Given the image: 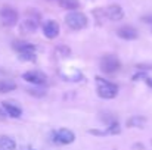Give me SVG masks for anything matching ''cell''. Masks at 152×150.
<instances>
[{
	"label": "cell",
	"instance_id": "obj_1",
	"mask_svg": "<svg viewBox=\"0 0 152 150\" xmlns=\"http://www.w3.org/2000/svg\"><path fill=\"white\" fill-rule=\"evenodd\" d=\"M96 91L102 99H114L118 94V86L102 77H96Z\"/></svg>",
	"mask_w": 152,
	"mask_h": 150
},
{
	"label": "cell",
	"instance_id": "obj_2",
	"mask_svg": "<svg viewBox=\"0 0 152 150\" xmlns=\"http://www.w3.org/2000/svg\"><path fill=\"white\" fill-rule=\"evenodd\" d=\"M65 24L74 30V31H80L83 28L87 27V18L84 13L78 12V10H71L69 13H66L65 16Z\"/></svg>",
	"mask_w": 152,
	"mask_h": 150
},
{
	"label": "cell",
	"instance_id": "obj_3",
	"mask_svg": "<svg viewBox=\"0 0 152 150\" xmlns=\"http://www.w3.org/2000/svg\"><path fill=\"white\" fill-rule=\"evenodd\" d=\"M101 71L105 74H114L121 68V62L115 54H103L99 60Z\"/></svg>",
	"mask_w": 152,
	"mask_h": 150
},
{
	"label": "cell",
	"instance_id": "obj_4",
	"mask_svg": "<svg viewBox=\"0 0 152 150\" xmlns=\"http://www.w3.org/2000/svg\"><path fill=\"white\" fill-rule=\"evenodd\" d=\"M50 140L55 144H71L75 140V134L68 128H59L50 133Z\"/></svg>",
	"mask_w": 152,
	"mask_h": 150
},
{
	"label": "cell",
	"instance_id": "obj_5",
	"mask_svg": "<svg viewBox=\"0 0 152 150\" xmlns=\"http://www.w3.org/2000/svg\"><path fill=\"white\" fill-rule=\"evenodd\" d=\"M19 19V15L16 12V9L10 7V6H3L0 7V21L6 25V27H13L16 25Z\"/></svg>",
	"mask_w": 152,
	"mask_h": 150
},
{
	"label": "cell",
	"instance_id": "obj_6",
	"mask_svg": "<svg viewBox=\"0 0 152 150\" xmlns=\"http://www.w3.org/2000/svg\"><path fill=\"white\" fill-rule=\"evenodd\" d=\"M39 22H40V13H36L34 16H27L21 24H19V30L22 34H33L36 33V30L39 28Z\"/></svg>",
	"mask_w": 152,
	"mask_h": 150
},
{
	"label": "cell",
	"instance_id": "obj_7",
	"mask_svg": "<svg viewBox=\"0 0 152 150\" xmlns=\"http://www.w3.org/2000/svg\"><path fill=\"white\" fill-rule=\"evenodd\" d=\"M22 78L34 86H43L48 83V75L39 69H34V71H27L25 74H22Z\"/></svg>",
	"mask_w": 152,
	"mask_h": 150
},
{
	"label": "cell",
	"instance_id": "obj_8",
	"mask_svg": "<svg viewBox=\"0 0 152 150\" xmlns=\"http://www.w3.org/2000/svg\"><path fill=\"white\" fill-rule=\"evenodd\" d=\"M103 12H105V18H108L112 22H118V21H121L124 18V10L118 4H111V6L105 7Z\"/></svg>",
	"mask_w": 152,
	"mask_h": 150
},
{
	"label": "cell",
	"instance_id": "obj_9",
	"mask_svg": "<svg viewBox=\"0 0 152 150\" xmlns=\"http://www.w3.org/2000/svg\"><path fill=\"white\" fill-rule=\"evenodd\" d=\"M43 34H45V37L46 38H56L58 36H59V24L56 22V21H46L45 24H43Z\"/></svg>",
	"mask_w": 152,
	"mask_h": 150
},
{
	"label": "cell",
	"instance_id": "obj_10",
	"mask_svg": "<svg viewBox=\"0 0 152 150\" xmlns=\"http://www.w3.org/2000/svg\"><path fill=\"white\" fill-rule=\"evenodd\" d=\"M117 36L120 38H123V40H136L137 36H139V33H137L136 28H133L130 25H124V27H121V28L117 30Z\"/></svg>",
	"mask_w": 152,
	"mask_h": 150
},
{
	"label": "cell",
	"instance_id": "obj_11",
	"mask_svg": "<svg viewBox=\"0 0 152 150\" xmlns=\"http://www.w3.org/2000/svg\"><path fill=\"white\" fill-rule=\"evenodd\" d=\"M1 109L4 110V113L7 115V116H10V118H19L21 115H22V110H21V107L19 106H16L15 103H12V101H1Z\"/></svg>",
	"mask_w": 152,
	"mask_h": 150
},
{
	"label": "cell",
	"instance_id": "obj_12",
	"mask_svg": "<svg viewBox=\"0 0 152 150\" xmlns=\"http://www.w3.org/2000/svg\"><path fill=\"white\" fill-rule=\"evenodd\" d=\"M12 47H13V50H16L18 53H27V51H34L36 50L34 44L27 43V41H13Z\"/></svg>",
	"mask_w": 152,
	"mask_h": 150
},
{
	"label": "cell",
	"instance_id": "obj_13",
	"mask_svg": "<svg viewBox=\"0 0 152 150\" xmlns=\"http://www.w3.org/2000/svg\"><path fill=\"white\" fill-rule=\"evenodd\" d=\"M0 150H16V143L7 136H0Z\"/></svg>",
	"mask_w": 152,
	"mask_h": 150
},
{
	"label": "cell",
	"instance_id": "obj_14",
	"mask_svg": "<svg viewBox=\"0 0 152 150\" xmlns=\"http://www.w3.org/2000/svg\"><path fill=\"white\" fill-rule=\"evenodd\" d=\"M16 88V84L12 80H0V93H9Z\"/></svg>",
	"mask_w": 152,
	"mask_h": 150
},
{
	"label": "cell",
	"instance_id": "obj_15",
	"mask_svg": "<svg viewBox=\"0 0 152 150\" xmlns=\"http://www.w3.org/2000/svg\"><path fill=\"white\" fill-rule=\"evenodd\" d=\"M145 122H146V118H143V116H133V118H130L127 121V127H130V128H133V127L142 128L145 125Z\"/></svg>",
	"mask_w": 152,
	"mask_h": 150
},
{
	"label": "cell",
	"instance_id": "obj_16",
	"mask_svg": "<svg viewBox=\"0 0 152 150\" xmlns=\"http://www.w3.org/2000/svg\"><path fill=\"white\" fill-rule=\"evenodd\" d=\"M59 6L64 9H69V10H75L80 7V1L78 0H58Z\"/></svg>",
	"mask_w": 152,
	"mask_h": 150
},
{
	"label": "cell",
	"instance_id": "obj_17",
	"mask_svg": "<svg viewBox=\"0 0 152 150\" xmlns=\"http://www.w3.org/2000/svg\"><path fill=\"white\" fill-rule=\"evenodd\" d=\"M27 91L31 96H36V97H43L46 94V90H43V88H28Z\"/></svg>",
	"mask_w": 152,
	"mask_h": 150
},
{
	"label": "cell",
	"instance_id": "obj_18",
	"mask_svg": "<svg viewBox=\"0 0 152 150\" xmlns=\"http://www.w3.org/2000/svg\"><path fill=\"white\" fill-rule=\"evenodd\" d=\"M19 59H21V60H36V54H34V51L19 53Z\"/></svg>",
	"mask_w": 152,
	"mask_h": 150
},
{
	"label": "cell",
	"instance_id": "obj_19",
	"mask_svg": "<svg viewBox=\"0 0 152 150\" xmlns=\"http://www.w3.org/2000/svg\"><path fill=\"white\" fill-rule=\"evenodd\" d=\"M142 19H143L145 22H149V24H152V15H151V16H143Z\"/></svg>",
	"mask_w": 152,
	"mask_h": 150
},
{
	"label": "cell",
	"instance_id": "obj_20",
	"mask_svg": "<svg viewBox=\"0 0 152 150\" xmlns=\"http://www.w3.org/2000/svg\"><path fill=\"white\" fill-rule=\"evenodd\" d=\"M146 84H148V86L152 88V78H146Z\"/></svg>",
	"mask_w": 152,
	"mask_h": 150
},
{
	"label": "cell",
	"instance_id": "obj_21",
	"mask_svg": "<svg viewBox=\"0 0 152 150\" xmlns=\"http://www.w3.org/2000/svg\"><path fill=\"white\" fill-rule=\"evenodd\" d=\"M22 150H36V149H34V147H31V146H24Z\"/></svg>",
	"mask_w": 152,
	"mask_h": 150
},
{
	"label": "cell",
	"instance_id": "obj_22",
	"mask_svg": "<svg viewBox=\"0 0 152 150\" xmlns=\"http://www.w3.org/2000/svg\"><path fill=\"white\" fill-rule=\"evenodd\" d=\"M4 116V113H3V109H0V118H3Z\"/></svg>",
	"mask_w": 152,
	"mask_h": 150
},
{
	"label": "cell",
	"instance_id": "obj_23",
	"mask_svg": "<svg viewBox=\"0 0 152 150\" xmlns=\"http://www.w3.org/2000/svg\"><path fill=\"white\" fill-rule=\"evenodd\" d=\"M48 1H53V0H48Z\"/></svg>",
	"mask_w": 152,
	"mask_h": 150
},
{
	"label": "cell",
	"instance_id": "obj_24",
	"mask_svg": "<svg viewBox=\"0 0 152 150\" xmlns=\"http://www.w3.org/2000/svg\"><path fill=\"white\" fill-rule=\"evenodd\" d=\"M151 143H152V141H151Z\"/></svg>",
	"mask_w": 152,
	"mask_h": 150
}]
</instances>
